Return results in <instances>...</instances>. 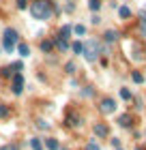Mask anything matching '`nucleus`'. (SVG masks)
Returning a JSON list of instances; mask_svg holds the SVG:
<instances>
[{
	"instance_id": "1",
	"label": "nucleus",
	"mask_w": 146,
	"mask_h": 150,
	"mask_svg": "<svg viewBox=\"0 0 146 150\" xmlns=\"http://www.w3.org/2000/svg\"><path fill=\"white\" fill-rule=\"evenodd\" d=\"M30 13L34 19H47L52 15V2L50 0H34L30 6Z\"/></svg>"
},
{
	"instance_id": "2",
	"label": "nucleus",
	"mask_w": 146,
	"mask_h": 150,
	"mask_svg": "<svg viewBox=\"0 0 146 150\" xmlns=\"http://www.w3.org/2000/svg\"><path fill=\"white\" fill-rule=\"evenodd\" d=\"M84 56L88 62H95L97 58H99V54H101V45H99V41H95V39H88L86 43H84Z\"/></svg>"
},
{
	"instance_id": "3",
	"label": "nucleus",
	"mask_w": 146,
	"mask_h": 150,
	"mask_svg": "<svg viewBox=\"0 0 146 150\" xmlns=\"http://www.w3.org/2000/svg\"><path fill=\"white\" fill-rule=\"evenodd\" d=\"M17 39H19V37H17L15 30H13V28H6V30H4V39H2V50H4V52H13Z\"/></svg>"
},
{
	"instance_id": "4",
	"label": "nucleus",
	"mask_w": 146,
	"mask_h": 150,
	"mask_svg": "<svg viewBox=\"0 0 146 150\" xmlns=\"http://www.w3.org/2000/svg\"><path fill=\"white\" fill-rule=\"evenodd\" d=\"M114 110H116L114 99H103V101H101V112H103V114H112Z\"/></svg>"
},
{
	"instance_id": "5",
	"label": "nucleus",
	"mask_w": 146,
	"mask_h": 150,
	"mask_svg": "<svg viewBox=\"0 0 146 150\" xmlns=\"http://www.w3.org/2000/svg\"><path fill=\"white\" fill-rule=\"evenodd\" d=\"M24 90V79H22V75H15V77H13V92H15V94H19V92H22Z\"/></svg>"
},
{
	"instance_id": "6",
	"label": "nucleus",
	"mask_w": 146,
	"mask_h": 150,
	"mask_svg": "<svg viewBox=\"0 0 146 150\" xmlns=\"http://www.w3.org/2000/svg\"><path fill=\"white\" fill-rule=\"evenodd\" d=\"M80 120H82V118H80V114H75V112H71V114L67 116V125H69V127H78V125H80Z\"/></svg>"
},
{
	"instance_id": "7",
	"label": "nucleus",
	"mask_w": 146,
	"mask_h": 150,
	"mask_svg": "<svg viewBox=\"0 0 146 150\" xmlns=\"http://www.w3.org/2000/svg\"><path fill=\"white\" fill-rule=\"evenodd\" d=\"M131 120H133V118H131L129 114H122L120 118H118V127H122V129H129V127H131Z\"/></svg>"
},
{
	"instance_id": "8",
	"label": "nucleus",
	"mask_w": 146,
	"mask_h": 150,
	"mask_svg": "<svg viewBox=\"0 0 146 150\" xmlns=\"http://www.w3.org/2000/svg\"><path fill=\"white\" fill-rule=\"evenodd\" d=\"M93 129H95V135H99V137H105V135H108V127L101 125V122H97Z\"/></svg>"
},
{
	"instance_id": "9",
	"label": "nucleus",
	"mask_w": 146,
	"mask_h": 150,
	"mask_svg": "<svg viewBox=\"0 0 146 150\" xmlns=\"http://www.w3.org/2000/svg\"><path fill=\"white\" fill-rule=\"evenodd\" d=\"M71 32H73V28H71L69 24H67V26H62V28H60V35H58V39H65V41H67V39H71Z\"/></svg>"
},
{
	"instance_id": "10",
	"label": "nucleus",
	"mask_w": 146,
	"mask_h": 150,
	"mask_svg": "<svg viewBox=\"0 0 146 150\" xmlns=\"http://www.w3.org/2000/svg\"><path fill=\"white\" fill-rule=\"evenodd\" d=\"M118 37H120V35H118L116 30H108L105 35H103V41H108V43H114V41H118Z\"/></svg>"
},
{
	"instance_id": "11",
	"label": "nucleus",
	"mask_w": 146,
	"mask_h": 150,
	"mask_svg": "<svg viewBox=\"0 0 146 150\" xmlns=\"http://www.w3.org/2000/svg\"><path fill=\"white\" fill-rule=\"evenodd\" d=\"M17 52H19V56H28L30 54V50H28L26 43H17Z\"/></svg>"
},
{
	"instance_id": "12",
	"label": "nucleus",
	"mask_w": 146,
	"mask_h": 150,
	"mask_svg": "<svg viewBox=\"0 0 146 150\" xmlns=\"http://www.w3.org/2000/svg\"><path fill=\"white\" fill-rule=\"evenodd\" d=\"M131 77H133L135 84H142V81H144V75H142L140 71H133V73H131Z\"/></svg>"
},
{
	"instance_id": "13",
	"label": "nucleus",
	"mask_w": 146,
	"mask_h": 150,
	"mask_svg": "<svg viewBox=\"0 0 146 150\" xmlns=\"http://www.w3.org/2000/svg\"><path fill=\"white\" fill-rule=\"evenodd\" d=\"M45 146L50 148V150H58V142L54 139V137H52V139H45Z\"/></svg>"
},
{
	"instance_id": "14",
	"label": "nucleus",
	"mask_w": 146,
	"mask_h": 150,
	"mask_svg": "<svg viewBox=\"0 0 146 150\" xmlns=\"http://www.w3.org/2000/svg\"><path fill=\"white\" fill-rule=\"evenodd\" d=\"M71 50H73L75 54H82V50H84V43H80V41H75V43L71 45Z\"/></svg>"
},
{
	"instance_id": "15",
	"label": "nucleus",
	"mask_w": 146,
	"mask_h": 150,
	"mask_svg": "<svg viewBox=\"0 0 146 150\" xmlns=\"http://www.w3.org/2000/svg\"><path fill=\"white\" fill-rule=\"evenodd\" d=\"M56 45L60 47L62 52H67V50H69V45H67V41H65V39H58V37H56Z\"/></svg>"
},
{
	"instance_id": "16",
	"label": "nucleus",
	"mask_w": 146,
	"mask_h": 150,
	"mask_svg": "<svg viewBox=\"0 0 146 150\" xmlns=\"http://www.w3.org/2000/svg\"><path fill=\"white\" fill-rule=\"evenodd\" d=\"M30 146H32V150H43V144L34 137V139H30Z\"/></svg>"
},
{
	"instance_id": "17",
	"label": "nucleus",
	"mask_w": 146,
	"mask_h": 150,
	"mask_svg": "<svg viewBox=\"0 0 146 150\" xmlns=\"http://www.w3.org/2000/svg\"><path fill=\"white\" fill-rule=\"evenodd\" d=\"M88 6H90L93 11H99V9H101V2H99V0H88Z\"/></svg>"
},
{
	"instance_id": "18",
	"label": "nucleus",
	"mask_w": 146,
	"mask_h": 150,
	"mask_svg": "<svg viewBox=\"0 0 146 150\" xmlns=\"http://www.w3.org/2000/svg\"><path fill=\"white\" fill-rule=\"evenodd\" d=\"M118 15H120V17H129V15H131L129 6H120V9H118Z\"/></svg>"
},
{
	"instance_id": "19",
	"label": "nucleus",
	"mask_w": 146,
	"mask_h": 150,
	"mask_svg": "<svg viewBox=\"0 0 146 150\" xmlns=\"http://www.w3.org/2000/svg\"><path fill=\"white\" fill-rule=\"evenodd\" d=\"M52 47H54V43H52V41H43V43H41V50H43V52H50Z\"/></svg>"
},
{
	"instance_id": "20",
	"label": "nucleus",
	"mask_w": 146,
	"mask_h": 150,
	"mask_svg": "<svg viewBox=\"0 0 146 150\" xmlns=\"http://www.w3.org/2000/svg\"><path fill=\"white\" fill-rule=\"evenodd\" d=\"M73 32H75V35H80V37H82V35L86 32V28H84V26L80 24V26H75V28H73Z\"/></svg>"
},
{
	"instance_id": "21",
	"label": "nucleus",
	"mask_w": 146,
	"mask_h": 150,
	"mask_svg": "<svg viewBox=\"0 0 146 150\" xmlns=\"http://www.w3.org/2000/svg\"><path fill=\"white\" fill-rule=\"evenodd\" d=\"M0 73H2V77H11V75H13V71H11V67H4V69L0 71Z\"/></svg>"
},
{
	"instance_id": "22",
	"label": "nucleus",
	"mask_w": 146,
	"mask_h": 150,
	"mask_svg": "<svg viewBox=\"0 0 146 150\" xmlns=\"http://www.w3.org/2000/svg\"><path fill=\"white\" fill-rule=\"evenodd\" d=\"M120 99H131V92L127 88H120Z\"/></svg>"
},
{
	"instance_id": "23",
	"label": "nucleus",
	"mask_w": 146,
	"mask_h": 150,
	"mask_svg": "<svg viewBox=\"0 0 146 150\" xmlns=\"http://www.w3.org/2000/svg\"><path fill=\"white\" fill-rule=\"evenodd\" d=\"M4 116H9V110H6V105H0V118H4Z\"/></svg>"
},
{
	"instance_id": "24",
	"label": "nucleus",
	"mask_w": 146,
	"mask_h": 150,
	"mask_svg": "<svg viewBox=\"0 0 146 150\" xmlns=\"http://www.w3.org/2000/svg\"><path fill=\"white\" fill-rule=\"evenodd\" d=\"M65 69H67V73H75V64H73V62H67Z\"/></svg>"
},
{
	"instance_id": "25",
	"label": "nucleus",
	"mask_w": 146,
	"mask_h": 150,
	"mask_svg": "<svg viewBox=\"0 0 146 150\" xmlns=\"http://www.w3.org/2000/svg\"><path fill=\"white\" fill-rule=\"evenodd\" d=\"M17 9H26V6H28V2H26V0H17Z\"/></svg>"
},
{
	"instance_id": "26",
	"label": "nucleus",
	"mask_w": 146,
	"mask_h": 150,
	"mask_svg": "<svg viewBox=\"0 0 146 150\" xmlns=\"http://www.w3.org/2000/svg\"><path fill=\"white\" fill-rule=\"evenodd\" d=\"M11 71H22V62H13L11 64Z\"/></svg>"
},
{
	"instance_id": "27",
	"label": "nucleus",
	"mask_w": 146,
	"mask_h": 150,
	"mask_svg": "<svg viewBox=\"0 0 146 150\" xmlns=\"http://www.w3.org/2000/svg\"><path fill=\"white\" fill-rule=\"evenodd\" d=\"M86 150H99V146H97V142H90V144L86 146Z\"/></svg>"
},
{
	"instance_id": "28",
	"label": "nucleus",
	"mask_w": 146,
	"mask_h": 150,
	"mask_svg": "<svg viewBox=\"0 0 146 150\" xmlns=\"http://www.w3.org/2000/svg\"><path fill=\"white\" fill-rule=\"evenodd\" d=\"M82 94H84V97H93V88H84Z\"/></svg>"
},
{
	"instance_id": "29",
	"label": "nucleus",
	"mask_w": 146,
	"mask_h": 150,
	"mask_svg": "<svg viewBox=\"0 0 146 150\" xmlns=\"http://www.w3.org/2000/svg\"><path fill=\"white\" fill-rule=\"evenodd\" d=\"M0 150H19L15 144H9V146H2V148H0Z\"/></svg>"
},
{
	"instance_id": "30",
	"label": "nucleus",
	"mask_w": 146,
	"mask_h": 150,
	"mask_svg": "<svg viewBox=\"0 0 146 150\" xmlns=\"http://www.w3.org/2000/svg\"><path fill=\"white\" fill-rule=\"evenodd\" d=\"M39 127H41V129H47V127H50V125H47V122H45V120H39Z\"/></svg>"
},
{
	"instance_id": "31",
	"label": "nucleus",
	"mask_w": 146,
	"mask_h": 150,
	"mask_svg": "<svg viewBox=\"0 0 146 150\" xmlns=\"http://www.w3.org/2000/svg\"><path fill=\"white\" fill-rule=\"evenodd\" d=\"M140 15H142V19H144V22H146V6L142 9V13H140Z\"/></svg>"
},
{
	"instance_id": "32",
	"label": "nucleus",
	"mask_w": 146,
	"mask_h": 150,
	"mask_svg": "<svg viewBox=\"0 0 146 150\" xmlns=\"http://www.w3.org/2000/svg\"><path fill=\"white\" fill-rule=\"evenodd\" d=\"M135 150H144V148H135Z\"/></svg>"
}]
</instances>
